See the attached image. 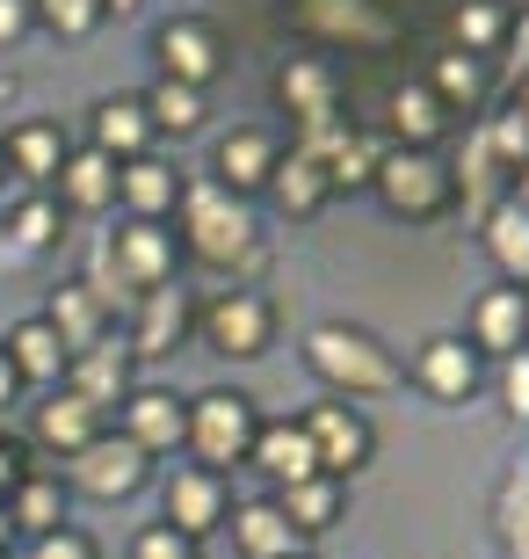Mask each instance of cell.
I'll use <instances>...</instances> for the list:
<instances>
[{"label": "cell", "instance_id": "53", "mask_svg": "<svg viewBox=\"0 0 529 559\" xmlns=\"http://www.w3.org/2000/svg\"><path fill=\"white\" fill-rule=\"evenodd\" d=\"M298 559H305V552H298Z\"/></svg>", "mask_w": 529, "mask_h": 559}, {"label": "cell", "instance_id": "18", "mask_svg": "<svg viewBox=\"0 0 529 559\" xmlns=\"http://www.w3.org/2000/svg\"><path fill=\"white\" fill-rule=\"evenodd\" d=\"M189 334V290L182 284H160L145 290L139 306H131V334H123V349L131 356H175Z\"/></svg>", "mask_w": 529, "mask_h": 559}, {"label": "cell", "instance_id": "17", "mask_svg": "<svg viewBox=\"0 0 529 559\" xmlns=\"http://www.w3.org/2000/svg\"><path fill=\"white\" fill-rule=\"evenodd\" d=\"M479 356H515L529 349V290L522 284H486L479 306H471V334H465Z\"/></svg>", "mask_w": 529, "mask_h": 559}, {"label": "cell", "instance_id": "20", "mask_svg": "<svg viewBox=\"0 0 529 559\" xmlns=\"http://www.w3.org/2000/svg\"><path fill=\"white\" fill-rule=\"evenodd\" d=\"M385 124H392V145H421V153H435V139L449 131V109L443 95L428 81H399L385 95Z\"/></svg>", "mask_w": 529, "mask_h": 559}, {"label": "cell", "instance_id": "12", "mask_svg": "<svg viewBox=\"0 0 529 559\" xmlns=\"http://www.w3.org/2000/svg\"><path fill=\"white\" fill-rule=\"evenodd\" d=\"M413 385H421L428 400H443V407H465V400L486 385V356L471 349L465 334H435V342H421V356H413Z\"/></svg>", "mask_w": 529, "mask_h": 559}, {"label": "cell", "instance_id": "21", "mask_svg": "<svg viewBox=\"0 0 529 559\" xmlns=\"http://www.w3.org/2000/svg\"><path fill=\"white\" fill-rule=\"evenodd\" d=\"M276 509L290 516L298 538H326V531L348 516V479H326V473L290 479V487H276Z\"/></svg>", "mask_w": 529, "mask_h": 559}, {"label": "cell", "instance_id": "28", "mask_svg": "<svg viewBox=\"0 0 529 559\" xmlns=\"http://www.w3.org/2000/svg\"><path fill=\"white\" fill-rule=\"evenodd\" d=\"M232 538H240L247 559H298L305 552V538L290 531V516L276 509V495L268 501H240V509H232Z\"/></svg>", "mask_w": 529, "mask_h": 559}, {"label": "cell", "instance_id": "27", "mask_svg": "<svg viewBox=\"0 0 529 559\" xmlns=\"http://www.w3.org/2000/svg\"><path fill=\"white\" fill-rule=\"evenodd\" d=\"M479 233H486V254H493V270H501V284L529 290V204L501 197V204L479 218Z\"/></svg>", "mask_w": 529, "mask_h": 559}, {"label": "cell", "instance_id": "40", "mask_svg": "<svg viewBox=\"0 0 529 559\" xmlns=\"http://www.w3.org/2000/svg\"><path fill=\"white\" fill-rule=\"evenodd\" d=\"M59 240V197H29V204L15 211V248H51Z\"/></svg>", "mask_w": 529, "mask_h": 559}, {"label": "cell", "instance_id": "4", "mask_svg": "<svg viewBox=\"0 0 529 559\" xmlns=\"http://www.w3.org/2000/svg\"><path fill=\"white\" fill-rule=\"evenodd\" d=\"M254 429H262V415H254V400L232 393V385H211V393L189 400V465H211V473H232V465H247V451H254Z\"/></svg>", "mask_w": 529, "mask_h": 559}, {"label": "cell", "instance_id": "46", "mask_svg": "<svg viewBox=\"0 0 529 559\" xmlns=\"http://www.w3.org/2000/svg\"><path fill=\"white\" fill-rule=\"evenodd\" d=\"M508 73H515V81L529 73V8H522V15L508 22Z\"/></svg>", "mask_w": 529, "mask_h": 559}, {"label": "cell", "instance_id": "32", "mask_svg": "<svg viewBox=\"0 0 529 559\" xmlns=\"http://www.w3.org/2000/svg\"><path fill=\"white\" fill-rule=\"evenodd\" d=\"M268 197H276L284 211H298V218H305V211H320L326 197H334V182H326V160L312 153V145H290L284 160H276V175H268Z\"/></svg>", "mask_w": 529, "mask_h": 559}, {"label": "cell", "instance_id": "47", "mask_svg": "<svg viewBox=\"0 0 529 559\" xmlns=\"http://www.w3.org/2000/svg\"><path fill=\"white\" fill-rule=\"evenodd\" d=\"M22 393V378H15V364H8V349H0V407Z\"/></svg>", "mask_w": 529, "mask_h": 559}, {"label": "cell", "instance_id": "25", "mask_svg": "<svg viewBox=\"0 0 529 559\" xmlns=\"http://www.w3.org/2000/svg\"><path fill=\"white\" fill-rule=\"evenodd\" d=\"M44 320H51V334L65 342V356H81V349H95L109 334V312H103V298L73 276V284H59L51 290V306H44Z\"/></svg>", "mask_w": 529, "mask_h": 559}, {"label": "cell", "instance_id": "33", "mask_svg": "<svg viewBox=\"0 0 529 559\" xmlns=\"http://www.w3.org/2000/svg\"><path fill=\"white\" fill-rule=\"evenodd\" d=\"M0 509H8V523H15V531L44 538V531H59V523H65V487H59L51 473H29L15 495L0 501Z\"/></svg>", "mask_w": 529, "mask_h": 559}, {"label": "cell", "instance_id": "51", "mask_svg": "<svg viewBox=\"0 0 529 559\" xmlns=\"http://www.w3.org/2000/svg\"><path fill=\"white\" fill-rule=\"evenodd\" d=\"M109 15H131V8H145V0H103Z\"/></svg>", "mask_w": 529, "mask_h": 559}, {"label": "cell", "instance_id": "7", "mask_svg": "<svg viewBox=\"0 0 529 559\" xmlns=\"http://www.w3.org/2000/svg\"><path fill=\"white\" fill-rule=\"evenodd\" d=\"M204 342L218 356H232V364H247V356H262L268 342H276V306H268V290H247V284H225L218 298H204Z\"/></svg>", "mask_w": 529, "mask_h": 559}, {"label": "cell", "instance_id": "22", "mask_svg": "<svg viewBox=\"0 0 529 559\" xmlns=\"http://www.w3.org/2000/svg\"><path fill=\"white\" fill-rule=\"evenodd\" d=\"M95 153H109L117 167L153 153V117H145V95H103V103H95Z\"/></svg>", "mask_w": 529, "mask_h": 559}, {"label": "cell", "instance_id": "9", "mask_svg": "<svg viewBox=\"0 0 529 559\" xmlns=\"http://www.w3.org/2000/svg\"><path fill=\"white\" fill-rule=\"evenodd\" d=\"M145 479H153V457H145L123 429H103L95 443H87V451L65 457V487H81V495H95V501L139 495Z\"/></svg>", "mask_w": 529, "mask_h": 559}, {"label": "cell", "instance_id": "14", "mask_svg": "<svg viewBox=\"0 0 529 559\" xmlns=\"http://www.w3.org/2000/svg\"><path fill=\"white\" fill-rule=\"evenodd\" d=\"M131 364H139V356L123 349L117 334H103L95 349L65 356V378H59V385H65V393H81L95 415H109V407H123V400H131Z\"/></svg>", "mask_w": 529, "mask_h": 559}, {"label": "cell", "instance_id": "15", "mask_svg": "<svg viewBox=\"0 0 529 559\" xmlns=\"http://www.w3.org/2000/svg\"><path fill=\"white\" fill-rule=\"evenodd\" d=\"M123 436H131L145 457L182 451L189 443V400L167 393V385H131V400H123Z\"/></svg>", "mask_w": 529, "mask_h": 559}, {"label": "cell", "instance_id": "50", "mask_svg": "<svg viewBox=\"0 0 529 559\" xmlns=\"http://www.w3.org/2000/svg\"><path fill=\"white\" fill-rule=\"evenodd\" d=\"M8 545H15V523H8V509H0V559H8Z\"/></svg>", "mask_w": 529, "mask_h": 559}, {"label": "cell", "instance_id": "49", "mask_svg": "<svg viewBox=\"0 0 529 559\" xmlns=\"http://www.w3.org/2000/svg\"><path fill=\"white\" fill-rule=\"evenodd\" d=\"M515 109H522V124H529V73L515 81Z\"/></svg>", "mask_w": 529, "mask_h": 559}, {"label": "cell", "instance_id": "42", "mask_svg": "<svg viewBox=\"0 0 529 559\" xmlns=\"http://www.w3.org/2000/svg\"><path fill=\"white\" fill-rule=\"evenodd\" d=\"M29 559H103V552H95V538H87L81 523H59V531H44L29 545Z\"/></svg>", "mask_w": 529, "mask_h": 559}, {"label": "cell", "instance_id": "6", "mask_svg": "<svg viewBox=\"0 0 529 559\" xmlns=\"http://www.w3.org/2000/svg\"><path fill=\"white\" fill-rule=\"evenodd\" d=\"M298 29L326 51H392L399 15L385 0H298Z\"/></svg>", "mask_w": 529, "mask_h": 559}, {"label": "cell", "instance_id": "52", "mask_svg": "<svg viewBox=\"0 0 529 559\" xmlns=\"http://www.w3.org/2000/svg\"><path fill=\"white\" fill-rule=\"evenodd\" d=\"M0 175H8V160H0Z\"/></svg>", "mask_w": 529, "mask_h": 559}, {"label": "cell", "instance_id": "24", "mask_svg": "<svg viewBox=\"0 0 529 559\" xmlns=\"http://www.w3.org/2000/svg\"><path fill=\"white\" fill-rule=\"evenodd\" d=\"M247 465H262L276 487H290V479H312V473H320V451H312L305 421H262V429H254Z\"/></svg>", "mask_w": 529, "mask_h": 559}, {"label": "cell", "instance_id": "26", "mask_svg": "<svg viewBox=\"0 0 529 559\" xmlns=\"http://www.w3.org/2000/svg\"><path fill=\"white\" fill-rule=\"evenodd\" d=\"M0 349H8V364H15L22 385H59V378H65V342L51 334V320H44V312H29L22 328H8V342H0Z\"/></svg>", "mask_w": 529, "mask_h": 559}, {"label": "cell", "instance_id": "8", "mask_svg": "<svg viewBox=\"0 0 529 559\" xmlns=\"http://www.w3.org/2000/svg\"><path fill=\"white\" fill-rule=\"evenodd\" d=\"M276 103L298 117L305 139L334 131L341 124V66L326 59V51H290V59L276 66Z\"/></svg>", "mask_w": 529, "mask_h": 559}, {"label": "cell", "instance_id": "16", "mask_svg": "<svg viewBox=\"0 0 529 559\" xmlns=\"http://www.w3.org/2000/svg\"><path fill=\"white\" fill-rule=\"evenodd\" d=\"M276 160H284V139H276L268 124H240V131H225V139H218L211 182H225L232 197H254V189H268Z\"/></svg>", "mask_w": 529, "mask_h": 559}, {"label": "cell", "instance_id": "30", "mask_svg": "<svg viewBox=\"0 0 529 559\" xmlns=\"http://www.w3.org/2000/svg\"><path fill=\"white\" fill-rule=\"evenodd\" d=\"M95 436H103V415H95V407H87L81 393H65V385L37 407V443H44V451L73 457V451H87Z\"/></svg>", "mask_w": 529, "mask_h": 559}, {"label": "cell", "instance_id": "36", "mask_svg": "<svg viewBox=\"0 0 529 559\" xmlns=\"http://www.w3.org/2000/svg\"><path fill=\"white\" fill-rule=\"evenodd\" d=\"M508 8L501 0H457V15H449V37H457V51H471V59H486V51H501L508 44Z\"/></svg>", "mask_w": 529, "mask_h": 559}, {"label": "cell", "instance_id": "19", "mask_svg": "<svg viewBox=\"0 0 529 559\" xmlns=\"http://www.w3.org/2000/svg\"><path fill=\"white\" fill-rule=\"evenodd\" d=\"M298 145H312V153L326 160V182L334 189H370V175H377V160H385V139H377V131H356V124H334V131L298 139Z\"/></svg>", "mask_w": 529, "mask_h": 559}, {"label": "cell", "instance_id": "37", "mask_svg": "<svg viewBox=\"0 0 529 559\" xmlns=\"http://www.w3.org/2000/svg\"><path fill=\"white\" fill-rule=\"evenodd\" d=\"M145 117H153V131L189 139V131H204V95L182 87V81H153V87H145Z\"/></svg>", "mask_w": 529, "mask_h": 559}, {"label": "cell", "instance_id": "38", "mask_svg": "<svg viewBox=\"0 0 529 559\" xmlns=\"http://www.w3.org/2000/svg\"><path fill=\"white\" fill-rule=\"evenodd\" d=\"M479 131H486L493 145V160L508 167V182H515V167H529V124H522V109H493V117H479Z\"/></svg>", "mask_w": 529, "mask_h": 559}, {"label": "cell", "instance_id": "11", "mask_svg": "<svg viewBox=\"0 0 529 559\" xmlns=\"http://www.w3.org/2000/svg\"><path fill=\"white\" fill-rule=\"evenodd\" d=\"M153 51H160V81H182V87H196V95H204V87L225 73V37L211 29L204 15H175V22H160Z\"/></svg>", "mask_w": 529, "mask_h": 559}, {"label": "cell", "instance_id": "3", "mask_svg": "<svg viewBox=\"0 0 529 559\" xmlns=\"http://www.w3.org/2000/svg\"><path fill=\"white\" fill-rule=\"evenodd\" d=\"M370 189H377L385 211H392V218H407V226L443 218V211L457 204V175H449V160H443V153H421V145H385V160H377Z\"/></svg>", "mask_w": 529, "mask_h": 559}, {"label": "cell", "instance_id": "43", "mask_svg": "<svg viewBox=\"0 0 529 559\" xmlns=\"http://www.w3.org/2000/svg\"><path fill=\"white\" fill-rule=\"evenodd\" d=\"M501 407H508L515 421H529V349L501 356Z\"/></svg>", "mask_w": 529, "mask_h": 559}, {"label": "cell", "instance_id": "10", "mask_svg": "<svg viewBox=\"0 0 529 559\" xmlns=\"http://www.w3.org/2000/svg\"><path fill=\"white\" fill-rule=\"evenodd\" d=\"M298 421H305L326 479H348V473H363L370 457H377V429L356 415V400H320V407H305Z\"/></svg>", "mask_w": 529, "mask_h": 559}, {"label": "cell", "instance_id": "48", "mask_svg": "<svg viewBox=\"0 0 529 559\" xmlns=\"http://www.w3.org/2000/svg\"><path fill=\"white\" fill-rule=\"evenodd\" d=\"M508 197H515V204H529V167H515V182H508Z\"/></svg>", "mask_w": 529, "mask_h": 559}, {"label": "cell", "instance_id": "35", "mask_svg": "<svg viewBox=\"0 0 529 559\" xmlns=\"http://www.w3.org/2000/svg\"><path fill=\"white\" fill-rule=\"evenodd\" d=\"M493 538H501L508 559H529V465H515L493 487Z\"/></svg>", "mask_w": 529, "mask_h": 559}, {"label": "cell", "instance_id": "34", "mask_svg": "<svg viewBox=\"0 0 529 559\" xmlns=\"http://www.w3.org/2000/svg\"><path fill=\"white\" fill-rule=\"evenodd\" d=\"M428 87L443 95V109H479L486 103V59H471V51H435V66H428Z\"/></svg>", "mask_w": 529, "mask_h": 559}, {"label": "cell", "instance_id": "41", "mask_svg": "<svg viewBox=\"0 0 529 559\" xmlns=\"http://www.w3.org/2000/svg\"><path fill=\"white\" fill-rule=\"evenodd\" d=\"M131 559H196V538L167 531V523H145L139 538H131Z\"/></svg>", "mask_w": 529, "mask_h": 559}, {"label": "cell", "instance_id": "5", "mask_svg": "<svg viewBox=\"0 0 529 559\" xmlns=\"http://www.w3.org/2000/svg\"><path fill=\"white\" fill-rule=\"evenodd\" d=\"M109 262V276H117V290L139 306L145 290L175 284V262H182V240H175V226L167 218H123L117 233H103V248H95Z\"/></svg>", "mask_w": 529, "mask_h": 559}, {"label": "cell", "instance_id": "45", "mask_svg": "<svg viewBox=\"0 0 529 559\" xmlns=\"http://www.w3.org/2000/svg\"><path fill=\"white\" fill-rule=\"evenodd\" d=\"M29 473H37V465H29V451H22L15 436H0V501L15 495V487H22Z\"/></svg>", "mask_w": 529, "mask_h": 559}, {"label": "cell", "instance_id": "1", "mask_svg": "<svg viewBox=\"0 0 529 559\" xmlns=\"http://www.w3.org/2000/svg\"><path fill=\"white\" fill-rule=\"evenodd\" d=\"M175 211H182L175 240H182L196 262H211V270H254V262H262V226H254V204H247V197H232L225 182H211V175H182Z\"/></svg>", "mask_w": 529, "mask_h": 559}, {"label": "cell", "instance_id": "23", "mask_svg": "<svg viewBox=\"0 0 529 559\" xmlns=\"http://www.w3.org/2000/svg\"><path fill=\"white\" fill-rule=\"evenodd\" d=\"M175 197H182V167L175 160H123L117 167V204L131 218H175Z\"/></svg>", "mask_w": 529, "mask_h": 559}, {"label": "cell", "instance_id": "44", "mask_svg": "<svg viewBox=\"0 0 529 559\" xmlns=\"http://www.w3.org/2000/svg\"><path fill=\"white\" fill-rule=\"evenodd\" d=\"M37 29V0H0V51Z\"/></svg>", "mask_w": 529, "mask_h": 559}, {"label": "cell", "instance_id": "29", "mask_svg": "<svg viewBox=\"0 0 529 559\" xmlns=\"http://www.w3.org/2000/svg\"><path fill=\"white\" fill-rule=\"evenodd\" d=\"M0 160L15 167L22 182H59V167H65V131L44 124V117H29V124H15L8 139H0Z\"/></svg>", "mask_w": 529, "mask_h": 559}, {"label": "cell", "instance_id": "39", "mask_svg": "<svg viewBox=\"0 0 529 559\" xmlns=\"http://www.w3.org/2000/svg\"><path fill=\"white\" fill-rule=\"evenodd\" d=\"M103 15H109L103 0H37V22H44V29H59V37H73V44L95 37Z\"/></svg>", "mask_w": 529, "mask_h": 559}, {"label": "cell", "instance_id": "2", "mask_svg": "<svg viewBox=\"0 0 529 559\" xmlns=\"http://www.w3.org/2000/svg\"><path fill=\"white\" fill-rule=\"evenodd\" d=\"M305 364L326 393H341V400H370V393H399L407 385V364L370 328H341V320H326V328L305 334Z\"/></svg>", "mask_w": 529, "mask_h": 559}, {"label": "cell", "instance_id": "13", "mask_svg": "<svg viewBox=\"0 0 529 559\" xmlns=\"http://www.w3.org/2000/svg\"><path fill=\"white\" fill-rule=\"evenodd\" d=\"M225 516H232L225 473H211V465H175V473H167V531H182V538H211Z\"/></svg>", "mask_w": 529, "mask_h": 559}, {"label": "cell", "instance_id": "31", "mask_svg": "<svg viewBox=\"0 0 529 559\" xmlns=\"http://www.w3.org/2000/svg\"><path fill=\"white\" fill-rule=\"evenodd\" d=\"M59 197H65V211H109L117 204V160L109 153H95V145H81V153H65V167H59Z\"/></svg>", "mask_w": 529, "mask_h": 559}]
</instances>
